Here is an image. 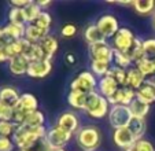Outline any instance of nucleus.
<instances>
[{
	"label": "nucleus",
	"mask_w": 155,
	"mask_h": 151,
	"mask_svg": "<svg viewBox=\"0 0 155 151\" xmlns=\"http://www.w3.org/2000/svg\"><path fill=\"white\" fill-rule=\"evenodd\" d=\"M24 11H25V15H26L28 23H33L44 10H41V7L37 4V2H30V3L24 8Z\"/></svg>",
	"instance_id": "72a5a7b5"
},
{
	"label": "nucleus",
	"mask_w": 155,
	"mask_h": 151,
	"mask_svg": "<svg viewBox=\"0 0 155 151\" xmlns=\"http://www.w3.org/2000/svg\"><path fill=\"white\" fill-rule=\"evenodd\" d=\"M18 125L12 121H0V136L12 137Z\"/></svg>",
	"instance_id": "58836bf2"
},
{
	"label": "nucleus",
	"mask_w": 155,
	"mask_h": 151,
	"mask_svg": "<svg viewBox=\"0 0 155 151\" xmlns=\"http://www.w3.org/2000/svg\"><path fill=\"white\" fill-rule=\"evenodd\" d=\"M113 63L115 65V66L121 67V69H125V70H129L132 67V59L130 56H129L128 52H121V51H117V49H114V61H113Z\"/></svg>",
	"instance_id": "2f4dec72"
},
{
	"label": "nucleus",
	"mask_w": 155,
	"mask_h": 151,
	"mask_svg": "<svg viewBox=\"0 0 155 151\" xmlns=\"http://www.w3.org/2000/svg\"><path fill=\"white\" fill-rule=\"evenodd\" d=\"M51 151H66L64 148H55V150H51Z\"/></svg>",
	"instance_id": "3c124183"
},
{
	"label": "nucleus",
	"mask_w": 155,
	"mask_h": 151,
	"mask_svg": "<svg viewBox=\"0 0 155 151\" xmlns=\"http://www.w3.org/2000/svg\"><path fill=\"white\" fill-rule=\"evenodd\" d=\"M77 144L82 148L84 151H95L100 146V131L96 126L88 125V126H81L77 131L76 135Z\"/></svg>",
	"instance_id": "7ed1b4c3"
},
{
	"label": "nucleus",
	"mask_w": 155,
	"mask_h": 151,
	"mask_svg": "<svg viewBox=\"0 0 155 151\" xmlns=\"http://www.w3.org/2000/svg\"><path fill=\"white\" fill-rule=\"evenodd\" d=\"M126 74H128V70L121 69L115 65H111V67L107 73L108 77H111L120 87H126Z\"/></svg>",
	"instance_id": "c85d7f7f"
},
{
	"label": "nucleus",
	"mask_w": 155,
	"mask_h": 151,
	"mask_svg": "<svg viewBox=\"0 0 155 151\" xmlns=\"http://www.w3.org/2000/svg\"><path fill=\"white\" fill-rule=\"evenodd\" d=\"M55 125H58L59 128L70 132V133H74L80 129V119L71 111H64L58 117V121H56Z\"/></svg>",
	"instance_id": "ddd939ff"
},
{
	"label": "nucleus",
	"mask_w": 155,
	"mask_h": 151,
	"mask_svg": "<svg viewBox=\"0 0 155 151\" xmlns=\"http://www.w3.org/2000/svg\"><path fill=\"white\" fill-rule=\"evenodd\" d=\"M66 62H68V63H70V65H73L74 62H76V58H74L71 54H68V55H66Z\"/></svg>",
	"instance_id": "09e8293b"
},
{
	"label": "nucleus",
	"mask_w": 155,
	"mask_h": 151,
	"mask_svg": "<svg viewBox=\"0 0 155 151\" xmlns=\"http://www.w3.org/2000/svg\"><path fill=\"white\" fill-rule=\"evenodd\" d=\"M143 48H144V58L155 61V39L143 40Z\"/></svg>",
	"instance_id": "ea45409f"
},
{
	"label": "nucleus",
	"mask_w": 155,
	"mask_h": 151,
	"mask_svg": "<svg viewBox=\"0 0 155 151\" xmlns=\"http://www.w3.org/2000/svg\"><path fill=\"white\" fill-rule=\"evenodd\" d=\"M107 117H108L110 125H111L114 129L128 128L132 118H133L130 110H129V106H122V105L111 106Z\"/></svg>",
	"instance_id": "39448f33"
},
{
	"label": "nucleus",
	"mask_w": 155,
	"mask_h": 151,
	"mask_svg": "<svg viewBox=\"0 0 155 151\" xmlns=\"http://www.w3.org/2000/svg\"><path fill=\"white\" fill-rule=\"evenodd\" d=\"M44 121H45V118H44L43 111L35 110V111H30V113L28 114V117H26V119H25V124L24 125L30 126V128H36V126H43Z\"/></svg>",
	"instance_id": "473e14b6"
},
{
	"label": "nucleus",
	"mask_w": 155,
	"mask_h": 151,
	"mask_svg": "<svg viewBox=\"0 0 155 151\" xmlns=\"http://www.w3.org/2000/svg\"><path fill=\"white\" fill-rule=\"evenodd\" d=\"M89 54H91L92 61L107 62L110 65H113V61H114V48L113 45L107 44V41L89 45Z\"/></svg>",
	"instance_id": "0eeeda50"
},
{
	"label": "nucleus",
	"mask_w": 155,
	"mask_h": 151,
	"mask_svg": "<svg viewBox=\"0 0 155 151\" xmlns=\"http://www.w3.org/2000/svg\"><path fill=\"white\" fill-rule=\"evenodd\" d=\"M129 56H130L132 62L133 63H136V62H139L140 59L144 58V48H143V40L139 37L135 39V41H133V44H132L130 49L128 51Z\"/></svg>",
	"instance_id": "c756f323"
},
{
	"label": "nucleus",
	"mask_w": 155,
	"mask_h": 151,
	"mask_svg": "<svg viewBox=\"0 0 155 151\" xmlns=\"http://www.w3.org/2000/svg\"><path fill=\"white\" fill-rule=\"evenodd\" d=\"M135 35L128 28H120L117 35L113 37V48L121 51V52H128L130 49L132 44L135 41Z\"/></svg>",
	"instance_id": "6e6552de"
},
{
	"label": "nucleus",
	"mask_w": 155,
	"mask_h": 151,
	"mask_svg": "<svg viewBox=\"0 0 155 151\" xmlns=\"http://www.w3.org/2000/svg\"><path fill=\"white\" fill-rule=\"evenodd\" d=\"M12 114L14 109L0 102V121H12Z\"/></svg>",
	"instance_id": "a19ab883"
},
{
	"label": "nucleus",
	"mask_w": 155,
	"mask_h": 151,
	"mask_svg": "<svg viewBox=\"0 0 155 151\" xmlns=\"http://www.w3.org/2000/svg\"><path fill=\"white\" fill-rule=\"evenodd\" d=\"M10 43H11V40L7 37V35L3 30V28H0V47H2V48H6Z\"/></svg>",
	"instance_id": "c03bdc74"
},
{
	"label": "nucleus",
	"mask_w": 155,
	"mask_h": 151,
	"mask_svg": "<svg viewBox=\"0 0 155 151\" xmlns=\"http://www.w3.org/2000/svg\"><path fill=\"white\" fill-rule=\"evenodd\" d=\"M8 61H10V55H8V52H7V49L0 47V63L8 62Z\"/></svg>",
	"instance_id": "49530a36"
},
{
	"label": "nucleus",
	"mask_w": 155,
	"mask_h": 151,
	"mask_svg": "<svg viewBox=\"0 0 155 151\" xmlns=\"http://www.w3.org/2000/svg\"><path fill=\"white\" fill-rule=\"evenodd\" d=\"M15 144L11 137L0 136V151H14Z\"/></svg>",
	"instance_id": "79ce46f5"
},
{
	"label": "nucleus",
	"mask_w": 155,
	"mask_h": 151,
	"mask_svg": "<svg viewBox=\"0 0 155 151\" xmlns=\"http://www.w3.org/2000/svg\"><path fill=\"white\" fill-rule=\"evenodd\" d=\"M25 29L26 26H22V25H17V23H11L8 22L6 26H3L4 33L7 35V37L11 41H17L25 37Z\"/></svg>",
	"instance_id": "4be33fe9"
},
{
	"label": "nucleus",
	"mask_w": 155,
	"mask_h": 151,
	"mask_svg": "<svg viewBox=\"0 0 155 151\" xmlns=\"http://www.w3.org/2000/svg\"><path fill=\"white\" fill-rule=\"evenodd\" d=\"M118 88H120V85H118L111 77L104 76V77H102V79L99 80V84H97V92H99L102 96H104L106 99H108L117 92Z\"/></svg>",
	"instance_id": "a211bd4d"
},
{
	"label": "nucleus",
	"mask_w": 155,
	"mask_h": 151,
	"mask_svg": "<svg viewBox=\"0 0 155 151\" xmlns=\"http://www.w3.org/2000/svg\"><path fill=\"white\" fill-rule=\"evenodd\" d=\"M96 26L104 35V37L108 39V37H114L117 35V32L120 30V22H118V19L114 15L104 14L97 19Z\"/></svg>",
	"instance_id": "1a4fd4ad"
},
{
	"label": "nucleus",
	"mask_w": 155,
	"mask_h": 151,
	"mask_svg": "<svg viewBox=\"0 0 155 151\" xmlns=\"http://www.w3.org/2000/svg\"><path fill=\"white\" fill-rule=\"evenodd\" d=\"M8 21L11 23H17V25H22V26H26L28 25V19H26L24 8H18V7H11L10 8Z\"/></svg>",
	"instance_id": "7c9ffc66"
},
{
	"label": "nucleus",
	"mask_w": 155,
	"mask_h": 151,
	"mask_svg": "<svg viewBox=\"0 0 155 151\" xmlns=\"http://www.w3.org/2000/svg\"><path fill=\"white\" fill-rule=\"evenodd\" d=\"M84 39L89 45H95V44H100V43H106L107 39L104 37L102 32L99 30V28L96 26V23L94 25H88L84 30Z\"/></svg>",
	"instance_id": "6ab92c4d"
},
{
	"label": "nucleus",
	"mask_w": 155,
	"mask_h": 151,
	"mask_svg": "<svg viewBox=\"0 0 155 151\" xmlns=\"http://www.w3.org/2000/svg\"><path fill=\"white\" fill-rule=\"evenodd\" d=\"M37 4L41 7V10L45 11V8H47L48 6H51V2L50 0H40V2H37Z\"/></svg>",
	"instance_id": "de8ad7c7"
},
{
	"label": "nucleus",
	"mask_w": 155,
	"mask_h": 151,
	"mask_svg": "<svg viewBox=\"0 0 155 151\" xmlns=\"http://www.w3.org/2000/svg\"><path fill=\"white\" fill-rule=\"evenodd\" d=\"M113 140H114L117 147L122 148V150H128L129 147L135 144L136 137L133 136V133H132V131L129 128H120V129H114Z\"/></svg>",
	"instance_id": "f8f14e48"
},
{
	"label": "nucleus",
	"mask_w": 155,
	"mask_h": 151,
	"mask_svg": "<svg viewBox=\"0 0 155 151\" xmlns=\"http://www.w3.org/2000/svg\"><path fill=\"white\" fill-rule=\"evenodd\" d=\"M19 99H21V93L14 87L0 88V102H3L4 105L15 109L18 106V103H19Z\"/></svg>",
	"instance_id": "dca6fc26"
},
{
	"label": "nucleus",
	"mask_w": 155,
	"mask_h": 151,
	"mask_svg": "<svg viewBox=\"0 0 155 151\" xmlns=\"http://www.w3.org/2000/svg\"><path fill=\"white\" fill-rule=\"evenodd\" d=\"M129 110H130V113H132V117L146 119L147 114L150 113V105L143 103L141 100H139V99H135V100L129 105Z\"/></svg>",
	"instance_id": "5701e85b"
},
{
	"label": "nucleus",
	"mask_w": 155,
	"mask_h": 151,
	"mask_svg": "<svg viewBox=\"0 0 155 151\" xmlns=\"http://www.w3.org/2000/svg\"><path fill=\"white\" fill-rule=\"evenodd\" d=\"M135 67L144 76V77H151V76H155V61L148 58H143L139 62L135 63Z\"/></svg>",
	"instance_id": "393cba45"
},
{
	"label": "nucleus",
	"mask_w": 155,
	"mask_h": 151,
	"mask_svg": "<svg viewBox=\"0 0 155 151\" xmlns=\"http://www.w3.org/2000/svg\"><path fill=\"white\" fill-rule=\"evenodd\" d=\"M110 103L108 100L102 96L97 91L91 92L87 95V100H85V109L84 111L92 118L100 119L103 117L108 116V111H110Z\"/></svg>",
	"instance_id": "f03ea898"
},
{
	"label": "nucleus",
	"mask_w": 155,
	"mask_h": 151,
	"mask_svg": "<svg viewBox=\"0 0 155 151\" xmlns=\"http://www.w3.org/2000/svg\"><path fill=\"white\" fill-rule=\"evenodd\" d=\"M47 35H48V32L40 29L38 26H36L35 23H28L26 29H25V39L29 40L30 43H35V44L40 43Z\"/></svg>",
	"instance_id": "412c9836"
},
{
	"label": "nucleus",
	"mask_w": 155,
	"mask_h": 151,
	"mask_svg": "<svg viewBox=\"0 0 155 151\" xmlns=\"http://www.w3.org/2000/svg\"><path fill=\"white\" fill-rule=\"evenodd\" d=\"M73 137V133L64 131V129L59 128L58 125H54L47 131L45 139H47L48 144L52 150L55 148H64V146L70 142V139Z\"/></svg>",
	"instance_id": "423d86ee"
},
{
	"label": "nucleus",
	"mask_w": 155,
	"mask_h": 151,
	"mask_svg": "<svg viewBox=\"0 0 155 151\" xmlns=\"http://www.w3.org/2000/svg\"><path fill=\"white\" fill-rule=\"evenodd\" d=\"M146 80L147 79L136 69V67H130V69L128 70V74H126V87L137 91L139 88L146 82Z\"/></svg>",
	"instance_id": "aec40b11"
},
{
	"label": "nucleus",
	"mask_w": 155,
	"mask_h": 151,
	"mask_svg": "<svg viewBox=\"0 0 155 151\" xmlns=\"http://www.w3.org/2000/svg\"><path fill=\"white\" fill-rule=\"evenodd\" d=\"M52 148L50 147L47 139L45 137H41V139H37L36 142H33L32 144H29L28 147L22 148L19 151H51Z\"/></svg>",
	"instance_id": "e433bc0d"
},
{
	"label": "nucleus",
	"mask_w": 155,
	"mask_h": 151,
	"mask_svg": "<svg viewBox=\"0 0 155 151\" xmlns=\"http://www.w3.org/2000/svg\"><path fill=\"white\" fill-rule=\"evenodd\" d=\"M48 129L45 128V125L43 126H36V128H30L26 125H19L15 129L14 135H12V142H14L15 147H18L19 150L28 147L29 144H32L33 142H36L37 139L45 137Z\"/></svg>",
	"instance_id": "f257e3e1"
},
{
	"label": "nucleus",
	"mask_w": 155,
	"mask_h": 151,
	"mask_svg": "<svg viewBox=\"0 0 155 151\" xmlns=\"http://www.w3.org/2000/svg\"><path fill=\"white\" fill-rule=\"evenodd\" d=\"M128 128L132 131V133H133V136L136 137V140L143 139L144 133H146V129H147L146 119L144 118H135V117H133Z\"/></svg>",
	"instance_id": "a878e982"
},
{
	"label": "nucleus",
	"mask_w": 155,
	"mask_h": 151,
	"mask_svg": "<svg viewBox=\"0 0 155 151\" xmlns=\"http://www.w3.org/2000/svg\"><path fill=\"white\" fill-rule=\"evenodd\" d=\"M21 109H24L26 111H35V110H38V100L33 93H22L21 95V99H19V103H18Z\"/></svg>",
	"instance_id": "b1692460"
},
{
	"label": "nucleus",
	"mask_w": 155,
	"mask_h": 151,
	"mask_svg": "<svg viewBox=\"0 0 155 151\" xmlns=\"http://www.w3.org/2000/svg\"><path fill=\"white\" fill-rule=\"evenodd\" d=\"M85 100H87V95L81 92H76V91H70L68 95V103L76 110H84L85 109Z\"/></svg>",
	"instance_id": "bb28decb"
},
{
	"label": "nucleus",
	"mask_w": 155,
	"mask_h": 151,
	"mask_svg": "<svg viewBox=\"0 0 155 151\" xmlns=\"http://www.w3.org/2000/svg\"><path fill=\"white\" fill-rule=\"evenodd\" d=\"M61 33L63 37H73V36H76V33H77V26L74 23H66V25L62 28Z\"/></svg>",
	"instance_id": "37998d69"
},
{
	"label": "nucleus",
	"mask_w": 155,
	"mask_h": 151,
	"mask_svg": "<svg viewBox=\"0 0 155 151\" xmlns=\"http://www.w3.org/2000/svg\"><path fill=\"white\" fill-rule=\"evenodd\" d=\"M136 99V91L132 89L129 87H120L118 91L108 98V103L110 106H115V105H122V106H129L133 100Z\"/></svg>",
	"instance_id": "9d476101"
},
{
	"label": "nucleus",
	"mask_w": 155,
	"mask_h": 151,
	"mask_svg": "<svg viewBox=\"0 0 155 151\" xmlns=\"http://www.w3.org/2000/svg\"><path fill=\"white\" fill-rule=\"evenodd\" d=\"M29 3H30V0H12V2H10V6L18 7V8H25Z\"/></svg>",
	"instance_id": "a18cd8bd"
},
{
	"label": "nucleus",
	"mask_w": 155,
	"mask_h": 151,
	"mask_svg": "<svg viewBox=\"0 0 155 151\" xmlns=\"http://www.w3.org/2000/svg\"><path fill=\"white\" fill-rule=\"evenodd\" d=\"M51 70H52V62L44 59V61L30 62L26 74L32 79H44L50 74Z\"/></svg>",
	"instance_id": "9b49d317"
},
{
	"label": "nucleus",
	"mask_w": 155,
	"mask_h": 151,
	"mask_svg": "<svg viewBox=\"0 0 155 151\" xmlns=\"http://www.w3.org/2000/svg\"><path fill=\"white\" fill-rule=\"evenodd\" d=\"M33 23H35L36 26L40 28V29L45 30V32H50L51 23H52V17H51V14L48 11H43Z\"/></svg>",
	"instance_id": "c9c22d12"
},
{
	"label": "nucleus",
	"mask_w": 155,
	"mask_h": 151,
	"mask_svg": "<svg viewBox=\"0 0 155 151\" xmlns=\"http://www.w3.org/2000/svg\"><path fill=\"white\" fill-rule=\"evenodd\" d=\"M97 84H99V81H97L96 76L92 72L85 70V72L80 73L76 79L71 81L70 91H76V92H81L88 95V93L97 91Z\"/></svg>",
	"instance_id": "20e7f679"
},
{
	"label": "nucleus",
	"mask_w": 155,
	"mask_h": 151,
	"mask_svg": "<svg viewBox=\"0 0 155 151\" xmlns=\"http://www.w3.org/2000/svg\"><path fill=\"white\" fill-rule=\"evenodd\" d=\"M152 26H154V30H155V12H154V17H152Z\"/></svg>",
	"instance_id": "8fccbe9b"
},
{
	"label": "nucleus",
	"mask_w": 155,
	"mask_h": 151,
	"mask_svg": "<svg viewBox=\"0 0 155 151\" xmlns=\"http://www.w3.org/2000/svg\"><path fill=\"white\" fill-rule=\"evenodd\" d=\"M125 151H155V147L154 144H152L150 140L147 139H139L135 142V144L132 146V147H129L128 150Z\"/></svg>",
	"instance_id": "4c0bfd02"
},
{
	"label": "nucleus",
	"mask_w": 155,
	"mask_h": 151,
	"mask_svg": "<svg viewBox=\"0 0 155 151\" xmlns=\"http://www.w3.org/2000/svg\"><path fill=\"white\" fill-rule=\"evenodd\" d=\"M38 44H40L41 49H43L45 59L52 62L54 56H55V54L58 52V48H59V44H58L56 37H54V36H51V35H47Z\"/></svg>",
	"instance_id": "f3484780"
},
{
	"label": "nucleus",
	"mask_w": 155,
	"mask_h": 151,
	"mask_svg": "<svg viewBox=\"0 0 155 151\" xmlns=\"http://www.w3.org/2000/svg\"><path fill=\"white\" fill-rule=\"evenodd\" d=\"M152 79H154V81H155V77H152Z\"/></svg>",
	"instance_id": "603ef678"
},
{
	"label": "nucleus",
	"mask_w": 155,
	"mask_h": 151,
	"mask_svg": "<svg viewBox=\"0 0 155 151\" xmlns=\"http://www.w3.org/2000/svg\"><path fill=\"white\" fill-rule=\"evenodd\" d=\"M29 59L25 55H17L12 56L8 61V70L14 76H24L28 73V67H29Z\"/></svg>",
	"instance_id": "2eb2a0df"
},
{
	"label": "nucleus",
	"mask_w": 155,
	"mask_h": 151,
	"mask_svg": "<svg viewBox=\"0 0 155 151\" xmlns=\"http://www.w3.org/2000/svg\"><path fill=\"white\" fill-rule=\"evenodd\" d=\"M133 8L140 15H150L155 10V2H152V0H133Z\"/></svg>",
	"instance_id": "cd10ccee"
},
{
	"label": "nucleus",
	"mask_w": 155,
	"mask_h": 151,
	"mask_svg": "<svg viewBox=\"0 0 155 151\" xmlns=\"http://www.w3.org/2000/svg\"><path fill=\"white\" fill-rule=\"evenodd\" d=\"M136 99L151 106L155 102V81L154 79H147L146 82L136 91Z\"/></svg>",
	"instance_id": "4468645a"
},
{
	"label": "nucleus",
	"mask_w": 155,
	"mask_h": 151,
	"mask_svg": "<svg viewBox=\"0 0 155 151\" xmlns=\"http://www.w3.org/2000/svg\"><path fill=\"white\" fill-rule=\"evenodd\" d=\"M110 67H111V65L107 63V62H100V61H92L91 62L92 73H94L96 77H100V79L104 77V76H107Z\"/></svg>",
	"instance_id": "f704fd0d"
}]
</instances>
